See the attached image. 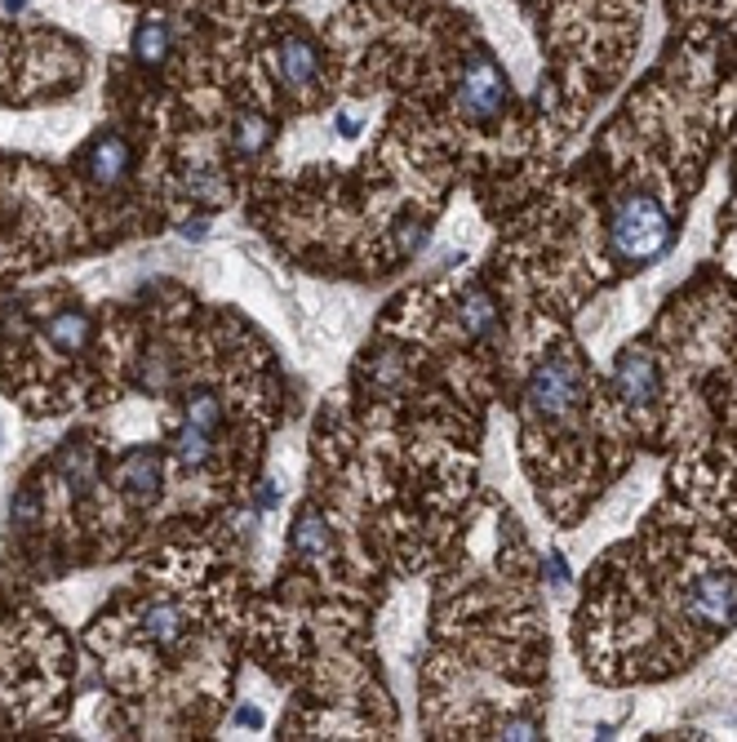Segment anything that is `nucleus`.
Instances as JSON below:
<instances>
[{
    "label": "nucleus",
    "instance_id": "nucleus-1",
    "mask_svg": "<svg viewBox=\"0 0 737 742\" xmlns=\"http://www.w3.org/2000/svg\"><path fill=\"white\" fill-rule=\"evenodd\" d=\"M271 72L284 89H293V94H312V89L320 85V72H325V54L320 44L303 31H284L276 44H271Z\"/></svg>",
    "mask_w": 737,
    "mask_h": 742
},
{
    "label": "nucleus",
    "instance_id": "nucleus-2",
    "mask_svg": "<svg viewBox=\"0 0 737 742\" xmlns=\"http://www.w3.org/2000/svg\"><path fill=\"white\" fill-rule=\"evenodd\" d=\"M80 165H85V178L93 182V188L112 192V188H120V182L134 174V152H129V143H125L120 133L103 129V133H98L93 143L80 152Z\"/></svg>",
    "mask_w": 737,
    "mask_h": 742
},
{
    "label": "nucleus",
    "instance_id": "nucleus-3",
    "mask_svg": "<svg viewBox=\"0 0 737 742\" xmlns=\"http://www.w3.org/2000/svg\"><path fill=\"white\" fill-rule=\"evenodd\" d=\"M116 489L138 507L156 502L161 498V453L156 449H129L116 462Z\"/></svg>",
    "mask_w": 737,
    "mask_h": 742
},
{
    "label": "nucleus",
    "instance_id": "nucleus-4",
    "mask_svg": "<svg viewBox=\"0 0 737 742\" xmlns=\"http://www.w3.org/2000/svg\"><path fill=\"white\" fill-rule=\"evenodd\" d=\"M45 343H54V351H63V356L85 351V343H89V316L80 307L54 311L45 320Z\"/></svg>",
    "mask_w": 737,
    "mask_h": 742
},
{
    "label": "nucleus",
    "instance_id": "nucleus-5",
    "mask_svg": "<svg viewBox=\"0 0 737 742\" xmlns=\"http://www.w3.org/2000/svg\"><path fill=\"white\" fill-rule=\"evenodd\" d=\"M271 138H276V129L263 112H244V116H236V129H231V152L240 161H258L271 148Z\"/></svg>",
    "mask_w": 737,
    "mask_h": 742
},
{
    "label": "nucleus",
    "instance_id": "nucleus-6",
    "mask_svg": "<svg viewBox=\"0 0 737 742\" xmlns=\"http://www.w3.org/2000/svg\"><path fill=\"white\" fill-rule=\"evenodd\" d=\"M169 23L165 18H142L138 23V31H134V59L138 63H147V67H156V63H165L169 59Z\"/></svg>",
    "mask_w": 737,
    "mask_h": 742
},
{
    "label": "nucleus",
    "instance_id": "nucleus-7",
    "mask_svg": "<svg viewBox=\"0 0 737 742\" xmlns=\"http://www.w3.org/2000/svg\"><path fill=\"white\" fill-rule=\"evenodd\" d=\"M236 720H240V725H263V712H258V707H240Z\"/></svg>",
    "mask_w": 737,
    "mask_h": 742
},
{
    "label": "nucleus",
    "instance_id": "nucleus-8",
    "mask_svg": "<svg viewBox=\"0 0 737 742\" xmlns=\"http://www.w3.org/2000/svg\"><path fill=\"white\" fill-rule=\"evenodd\" d=\"M5 10H27V0H5Z\"/></svg>",
    "mask_w": 737,
    "mask_h": 742
}]
</instances>
